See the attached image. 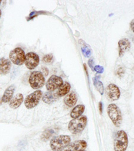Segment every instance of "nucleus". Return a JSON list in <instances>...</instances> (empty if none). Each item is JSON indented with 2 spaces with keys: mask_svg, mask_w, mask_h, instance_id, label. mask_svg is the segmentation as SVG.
Segmentation results:
<instances>
[{
  "mask_svg": "<svg viewBox=\"0 0 134 151\" xmlns=\"http://www.w3.org/2000/svg\"><path fill=\"white\" fill-rule=\"evenodd\" d=\"M71 138L67 135H59L51 139L50 146L53 151H62L69 145Z\"/></svg>",
  "mask_w": 134,
  "mask_h": 151,
  "instance_id": "1",
  "label": "nucleus"
},
{
  "mask_svg": "<svg viewBox=\"0 0 134 151\" xmlns=\"http://www.w3.org/2000/svg\"><path fill=\"white\" fill-rule=\"evenodd\" d=\"M87 118L85 116H81L70 120L69 123V130L72 134H77L83 132L87 126Z\"/></svg>",
  "mask_w": 134,
  "mask_h": 151,
  "instance_id": "2",
  "label": "nucleus"
},
{
  "mask_svg": "<svg viewBox=\"0 0 134 151\" xmlns=\"http://www.w3.org/2000/svg\"><path fill=\"white\" fill-rule=\"evenodd\" d=\"M128 146V137L123 130H119L115 135L114 150L115 151H125Z\"/></svg>",
  "mask_w": 134,
  "mask_h": 151,
  "instance_id": "3",
  "label": "nucleus"
},
{
  "mask_svg": "<svg viewBox=\"0 0 134 151\" xmlns=\"http://www.w3.org/2000/svg\"><path fill=\"white\" fill-rule=\"evenodd\" d=\"M107 114L113 124L120 127L122 122V114L120 108L115 104H110L107 107Z\"/></svg>",
  "mask_w": 134,
  "mask_h": 151,
  "instance_id": "4",
  "label": "nucleus"
},
{
  "mask_svg": "<svg viewBox=\"0 0 134 151\" xmlns=\"http://www.w3.org/2000/svg\"><path fill=\"white\" fill-rule=\"evenodd\" d=\"M29 83L30 86L34 90L41 88L45 84V78L41 72L34 71L32 72L29 77Z\"/></svg>",
  "mask_w": 134,
  "mask_h": 151,
  "instance_id": "5",
  "label": "nucleus"
},
{
  "mask_svg": "<svg viewBox=\"0 0 134 151\" xmlns=\"http://www.w3.org/2000/svg\"><path fill=\"white\" fill-rule=\"evenodd\" d=\"M42 98V92L37 90L32 94L28 95L24 100V105L28 109H34L39 104L40 99Z\"/></svg>",
  "mask_w": 134,
  "mask_h": 151,
  "instance_id": "6",
  "label": "nucleus"
},
{
  "mask_svg": "<svg viewBox=\"0 0 134 151\" xmlns=\"http://www.w3.org/2000/svg\"><path fill=\"white\" fill-rule=\"evenodd\" d=\"M25 59H26V54L20 47H16L9 53V60L17 66H21L23 64Z\"/></svg>",
  "mask_w": 134,
  "mask_h": 151,
  "instance_id": "7",
  "label": "nucleus"
},
{
  "mask_svg": "<svg viewBox=\"0 0 134 151\" xmlns=\"http://www.w3.org/2000/svg\"><path fill=\"white\" fill-rule=\"evenodd\" d=\"M63 84L64 82H63L62 78L53 75L47 80L46 84V90L48 91H54L56 89H59Z\"/></svg>",
  "mask_w": 134,
  "mask_h": 151,
  "instance_id": "8",
  "label": "nucleus"
},
{
  "mask_svg": "<svg viewBox=\"0 0 134 151\" xmlns=\"http://www.w3.org/2000/svg\"><path fill=\"white\" fill-rule=\"evenodd\" d=\"M40 58L38 55L34 52H29L26 54L24 64L28 69L33 70L39 64Z\"/></svg>",
  "mask_w": 134,
  "mask_h": 151,
  "instance_id": "9",
  "label": "nucleus"
},
{
  "mask_svg": "<svg viewBox=\"0 0 134 151\" xmlns=\"http://www.w3.org/2000/svg\"><path fill=\"white\" fill-rule=\"evenodd\" d=\"M87 144L85 140H76L75 142L70 143L62 151H83L85 150V148H87Z\"/></svg>",
  "mask_w": 134,
  "mask_h": 151,
  "instance_id": "10",
  "label": "nucleus"
},
{
  "mask_svg": "<svg viewBox=\"0 0 134 151\" xmlns=\"http://www.w3.org/2000/svg\"><path fill=\"white\" fill-rule=\"evenodd\" d=\"M106 92L109 99L113 101L117 100L120 97V90L115 84H110L107 86Z\"/></svg>",
  "mask_w": 134,
  "mask_h": 151,
  "instance_id": "11",
  "label": "nucleus"
},
{
  "mask_svg": "<svg viewBox=\"0 0 134 151\" xmlns=\"http://www.w3.org/2000/svg\"><path fill=\"white\" fill-rule=\"evenodd\" d=\"M12 67L11 61L9 60L1 58H0V74L6 75L10 71Z\"/></svg>",
  "mask_w": 134,
  "mask_h": 151,
  "instance_id": "12",
  "label": "nucleus"
},
{
  "mask_svg": "<svg viewBox=\"0 0 134 151\" xmlns=\"http://www.w3.org/2000/svg\"><path fill=\"white\" fill-rule=\"evenodd\" d=\"M77 94L75 92H72L69 93L67 95H66L64 99V102L68 107L72 108L77 104Z\"/></svg>",
  "mask_w": 134,
  "mask_h": 151,
  "instance_id": "13",
  "label": "nucleus"
},
{
  "mask_svg": "<svg viewBox=\"0 0 134 151\" xmlns=\"http://www.w3.org/2000/svg\"><path fill=\"white\" fill-rule=\"evenodd\" d=\"M118 46H119V55H120V57H122L123 56V54L130 49L131 44H130V41H129L127 39L123 38L119 41Z\"/></svg>",
  "mask_w": 134,
  "mask_h": 151,
  "instance_id": "14",
  "label": "nucleus"
},
{
  "mask_svg": "<svg viewBox=\"0 0 134 151\" xmlns=\"http://www.w3.org/2000/svg\"><path fill=\"white\" fill-rule=\"evenodd\" d=\"M24 101V96L22 94H17L12 98L9 102V107L11 109H16L19 108Z\"/></svg>",
  "mask_w": 134,
  "mask_h": 151,
  "instance_id": "15",
  "label": "nucleus"
},
{
  "mask_svg": "<svg viewBox=\"0 0 134 151\" xmlns=\"http://www.w3.org/2000/svg\"><path fill=\"white\" fill-rule=\"evenodd\" d=\"M42 99L43 102L46 103V104H50L56 101L58 99H59V96H57L56 92L49 91L45 93Z\"/></svg>",
  "mask_w": 134,
  "mask_h": 151,
  "instance_id": "16",
  "label": "nucleus"
},
{
  "mask_svg": "<svg viewBox=\"0 0 134 151\" xmlns=\"http://www.w3.org/2000/svg\"><path fill=\"white\" fill-rule=\"evenodd\" d=\"M15 89H16V87H15L14 85H11L8 88H7V89L5 90L3 97L1 99L2 102L4 103H7L10 102V100L13 98Z\"/></svg>",
  "mask_w": 134,
  "mask_h": 151,
  "instance_id": "17",
  "label": "nucleus"
},
{
  "mask_svg": "<svg viewBox=\"0 0 134 151\" xmlns=\"http://www.w3.org/2000/svg\"><path fill=\"white\" fill-rule=\"evenodd\" d=\"M59 130L56 128H47L46 130H45L44 132L42 133L41 136V139L43 141H47V140H50L52 137H54L55 134H56Z\"/></svg>",
  "mask_w": 134,
  "mask_h": 151,
  "instance_id": "18",
  "label": "nucleus"
},
{
  "mask_svg": "<svg viewBox=\"0 0 134 151\" xmlns=\"http://www.w3.org/2000/svg\"><path fill=\"white\" fill-rule=\"evenodd\" d=\"M85 109V105L83 104H79L72 110L71 112H70V117L73 119H76V118H78L80 117L82 114L84 113Z\"/></svg>",
  "mask_w": 134,
  "mask_h": 151,
  "instance_id": "19",
  "label": "nucleus"
},
{
  "mask_svg": "<svg viewBox=\"0 0 134 151\" xmlns=\"http://www.w3.org/2000/svg\"><path fill=\"white\" fill-rule=\"evenodd\" d=\"M79 43L80 44V48H81V51L83 52V55L85 58H89L91 56V48L90 46H88L87 44H86L85 41H83V40H79Z\"/></svg>",
  "mask_w": 134,
  "mask_h": 151,
  "instance_id": "20",
  "label": "nucleus"
},
{
  "mask_svg": "<svg viewBox=\"0 0 134 151\" xmlns=\"http://www.w3.org/2000/svg\"><path fill=\"white\" fill-rule=\"evenodd\" d=\"M70 90V84L69 82H64L61 86H60L58 91L56 92V94L59 97H62L64 96L67 95L69 94Z\"/></svg>",
  "mask_w": 134,
  "mask_h": 151,
  "instance_id": "21",
  "label": "nucleus"
},
{
  "mask_svg": "<svg viewBox=\"0 0 134 151\" xmlns=\"http://www.w3.org/2000/svg\"><path fill=\"white\" fill-rule=\"evenodd\" d=\"M95 86L96 87V88L98 90L99 92H100V94L103 95L104 94V87H103V83L100 81H98L95 84H94Z\"/></svg>",
  "mask_w": 134,
  "mask_h": 151,
  "instance_id": "22",
  "label": "nucleus"
},
{
  "mask_svg": "<svg viewBox=\"0 0 134 151\" xmlns=\"http://www.w3.org/2000/svg\"><path fill=\"white\" fill-rule=\"evenodd\" d=\"M52 59H53L52 54H47V55H45V56L43 57L42 61L46 63H49L52 61Z\"/></svg>",
  "mask_w": 134,
  "mask_h": 151,
  "instance_id": "23",
  "label": "nucleus"
},
{
  "mask_svg": "<svg viewBox=\"0 0 134 151\" xmlns=\"http://www.w3.org/2000/svg\"><path fill=\"white\" fill-rule=\"evenodd\" d=\"M94 70L95 72H97L98 74H102L103 71H104V68H103V66L97 65V66H95L94 67Z\"/></svg>",
  "mask_w": 134,
  "mask_h": 151,
  "instance_id": "24",
  "label": "nucleus"
},
{
  "mask_svg": "<svg viewBox=\"0 0 134 151\" xmlns=\"http://www.w3.org/2000/svg\"><path fill=\"white\" fill-rule=\"evenodd\" d=\"M88 64L89 67L91 68V69L93 71H94V61H93V58H91L88 60Z\"/></svg>",
  "mask_w": 134,
  "mask_h": 151,
  "instance_id": "25",
  "label": "nucleus"
},
{
  "mask_svg": "<svg viewBox=\"0 0 134 151\" xmlns=\"http://www.w3.org/2000/svg\"><path fill=\"white\" fill-rule=\"evenodd\" d=\"M42 74L44 75V76H47L49 75V70L45 67L42 68Z\"/></svg>",
  "mask_w": 134,
  "mask_h": 151,
  "instance_id": "26",
  "label": "nucleus"
},
{
  "mask_svg": "<svg viewBox=\"0 0 134 151\" xmlns=\"http://www.w3.org/2000/svg\"><path fill=\"white\" fill-rule=\"evenodd\" d=\"M101 78V76H100V74H97L95 75V76L94 78H93V84H95L96 83H97L98 81H99V79Z\"/></svg>",
  "mask_w": 134,
  "mask_h": 151,
  "instance_id": "27",
  "label": "nucleus"
},
{
  "mask_svg": "<svg viewBox=\"0 0 134 151\" xmlns=\"http://www.w3.org/2000/svg\"><path fill=\"white\" fill-rule=\"evenodd\" d=\"M123 74H124V70H123V68H119L118 70L117 71V74L119 76H120V77L122 76Z\"/></svg>",
  "mask_w": 134,
  "mask_h": 151,
  "instance_id": "28",
  "label": "nucleus"
},
{
  "mask_svg": "<svg viewBox=\"0 0 134 151\" xmlns=\"http://www.w3.org/2000/svg\"><path fill=\"white\" fill-rule=\"evenodd\" d=\"M130 27H131V30H132L133 32V34H134V19H133L132 21L131 22V23H130Z\"/></svg>",
  "mask_w": 134,
  "mask_h": 151,
  "instance_id": "29",
  "label": "nucleus"
},
{
  "mask_svg": "<svg viewBox=\"0 0 134 151\" xmlns=\"http://www.w3.org/2000/svg\"><path fill=\"white\" fill-rule=\"evenodd\" d=\"M99 110H100L101 114H102V112H103V103L101 102H99Z\"/></svg>",
  "mask_w": 134,
  "mask_h": 151,
  "instance_id": "30",
  "label": "nucleus"
},
{
  "mask_svg": "<svg viewBox=\"0 0 134 151\" xmlns=\"http://www.w3.org/2000/svg\"><path fill=\"white\" fill-rule=\"evenodd\" d=\"M83 66H84V68H85V71H86V73H87V74H88V73H87V66H86V64H83Z\"/></svg>",
  "mask_w": 134,
  "mask_h": 151,
  "instance_id": "31",
  "label": "nucleus"
},
{
  "mask_svg": "<svg viewBox=\"0 0 134 151\" xmlns=\"http://www.w3.org/2000/svg\"><path fill=\"white\" fill-rule=\"evenodd\" d=\"M1 9H0V17H1Z\"/></svg>",
  "mask_w": 134,
  "mask_h": 151,
  "instance_id": "32",
  "label": "nucleus"
},
{
  "mask_svg": "<svg viewBox=\"0 0 134 151\" xmlns=\"http://www.w3.org/2000/svg\"><path fill=\"white\" fill-rule=\"evenodd\" d=\"M1 102H2V100L0 99V103H1Z\"/></svg>",
  "mask_w": 134,
  "mask_h": 151,
  "instance_id": "33",
  "label": "nucleus"
},
{
  "mask_svg": "<svg viewBox=\"0 0 134 151\" xmlns=\"http://www.w3.org/2000/svg\"><path fill=\"white\" fill-rule=\"evenodd\" d=\"M1 0H0V4H1Z\"/></svg>",
  "mask_w": 134,
  "mask_h": 151,
  "instance_id": "34",
  "label": "nucleus"
},
{
  "mask_svg": "<svg viewBox=\"0 0 134 151\" xmlns=\"http://www.w3.org/2000/svg\"><path fill=\"white\" fill-rule=\"evenodd\" d=\"M83 151H85V150H83Z\"/></svg>",
  "mask_w": 134,
  "mask_h": 151,
  "instance_id": "35",
  "label": "nucleus"
}]
</instances>
